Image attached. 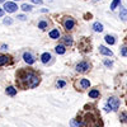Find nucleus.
<instances>
[{"label":"nucleus","instance_id":"nucleus-1","mask_svg":"<svg viewBox=\"0 0 127 127\" xmlns=\"http://www.w3.org/2000/svg\"><path fill=\"white\" fill-rule=\"evenodd\" d=\"M19 84L23 88H36L39 84V78L33 71H22L19 74Z\"/></svg>","mask_w":127,"mask_h":127},{"label":"nucleus","instance_id":"nucleus-2","mask_svg":"<svg viewBox=\"0 0 127 127\" xmlns=\"http://www.w3.org/2000/svg\"><path fill=\"white\" fill-rule=\"evenodd\" d=\"M120 108V99L118 98H116V97H112L108 99L107 102V105H105V111H117Z\"/></svg>","mask_w":127,"mask_h":127},{"label":"nucleus","instance_id":"nucleus-3","mask_svg":"<svg viewBox=\"0 0 127 127\" xmlns=\"http://www.w3.org/2000/svg\"><path fill=\"white\" fill-rule=\"evenodd\" d=\"M89 69H90V64L87 62V61L79 62L76 65V71L78 72H87V71H89Z\"/></svg>","mask_w":127,"mask_h":127},{"label":"nucleus","instance_id":"nucleus-4","mask_svg":"<svg viewBox=\"0 0 127 127\" xmlns=\"http://www.w3.org/2000/svg\"><path fill=\"white\" fill-rule=\"evenodd\" d=\"M4 9L6 10L8 13H14V12H17L18 5L15 3H13V1H8V3L4 4Z\"/></svg>","mask_w":127,"mask_h":127},{"label":"nucleus","instance_id":"nucleus-5","mask_svg":"<svg viewBox=\"0 0 127 127\" xmlns=\"http://www.w3.org/2000/svg\"><path fill=\"white\" fill-rule=\"evenodd\" d=\"M74 27H75V20H74L72 18H66L65 20H64V28H65L66 31H71Z\"/></svg>","mask_w":127,"mask_h":127},{"label":"nucleus","instance_id":"nucleus-6","mask_svg":"<svg viewBox=\"0 0 127 127\" xmlns=\"http://www.w3.org/2000/svg\"><path fill=\"white\" fill-rule=\"evenodd\" d=\"M23 59H24V61L28 64V65H32V64H34V57L32 56L29 52H24V55H23Z\"/></svg>","mask_w":127,"mask_h":127},{"label":"nucleus","instance_id":"nucleus-7","mask_svg":"<svg viewBox=\"0 0 127 127\" xmlns=\"http://www.w3.org/2000/svg\"><path fill=\"white\" fill-rule=\"evenodd\" d=\"M99 51H100V54H103L105 56H112V51L104 46H99Z\"/></svg>","mask_w":127,"mask_h":127},{"label":"nucleus","instance_id":"nucleus-8","mask_svg":"<svg viewBox=\"0 0 127 127\" xmlns=\"http://www.w3.org/2000/svg\"><path fill=\"white\" fill-rule=\"evenodd\" d=\"M10 62V57L5 56V55H0V66H3L5 65V64Z\"/></svg>","mask_w":127,"mask_h":127},{"label":"nucleus","instance_id":"nucleus-9","mask_svg":"<svg viewBox=\"0 0 127 127\" xmlns=\"http://www.w3.org/2000/svg\"><path fill=\"white\" fill-rule=\"evenodd\" d=\"M55 51L57 52L59 55H64L66 52V48H65V46H62V45H59V46H56L55 47Z\"/></svg>","mask_w":127,"mask_h":127},{"label":"nucleus","instance_id":"nucleus-10","mask_svg":"<svg viewBox=\"0 0 127 127\" xmlns=\"http://www.w3.org/2000/svg\"><path fill=\"white\" fill-rule=\"evenodd\" d=\"M50 37H51L52 39H57V38L60 37V32H59V29H52V31L50 32Z\"/></svg>","mask_w":127,"mask_h":127},{"label":"nucleus","instance_id":"nucleus-11","mask_svg":"<svg viewBox=\"0 0 127 127\" xmlns=\"http://www.w3.org/2000/svg\"><path fill=\"white\" fill-rule=\"evenodd\" d=\"M50 60H51V55L48 54V52H45V54L41 56V61L43 62V64H47Z\"/></svg>","mask_w":127,"mask_h":127},{"label":"nucleus","instance_id":"nucleus-12","mask_svg":"<svg viewBox=\"0 0 127 127\" xmlns=\"http://www.w3.org/2000/svg\"><path fill=\"white\" fill-rule=\"evenodd\" d=\"M6 94L8 95H12V97H14V95L17 94V89L14 87H8L6 88Z\"/></svg>","mask_w":127,"mask_h":127},{"label":"nucleus","instance_id":"nucleus-13","mask_svg":"<svg viewBox=\"0 0 127 127\" xmlns=\"http://www.w3.org/2000/svg\"><path fill=\"white\" fill-rule=\"evenodd\" d=\"M71 125L72 126H79V127H84L87 123L84 122V121H81V120H79V121H76V120H72L71 121Z\"/></svg>","mask_w":127,"mask_h":127},{"label":"nucleus","instance_id":"nucleus-14","mask_svg":"<svg viewBox=\"0 0 127 127\" xmlns=\"http://www.w3.org/2000/svg\"><path fill=\"white\" fill-rule=\"evenodd\" d=\"M93 29H94L95 32H102V31H103V26H102L99 22H95V23L93 24Z\"/></svg>","mask_w":127,"mask_h":127},{"label":"nucleus","instance_id":"nucleus-15","mask_svg":"<svg viewBox=\"0 0 127 127\" xmlns=\"http://www.w3.org/2000/svg\"><path fill=\"white\" fill-rule=\"evenodd\" d=\"M120 18L123 20V22H125V20L127 19V10L125 9V8H121V13H120Z\"/></svg>","mask_w":127,"mask_h":127},{"label":"nucleus","instance_id":"nucleus-16","mask_svg":"<svg viewBox=\"0 0 127 127\" xmlns=\"http://www.w3.org/2000/svg\"><path fill=\"white\" fill-rule=\"evenodd\" d=\"M80 84H81V87H83L84 89H87V88H89V87H90V81H89L88 79H81Z\"/></svg>","mask_w":127,"mask_h":127},{"label":"nucleus","instance_id":"nucleus-17","mask_svg":"<svg viewBox=\"0 0 127 127\" xmlns=\"http://www.w3.org/2000/svg\"><path fill=\"white\" fill-rule=\"evenodd\" d=\"M89 97L90 98H98L99 97V90H95V89L94 90H90L89 92Z\"/></svg>","mask_w":127,"mask_h":127},{"label":"nucleus","instance_id":"nucleus-18","mask_svg":"<svg viewBox=\"0 0 127 127\" xmlns=\"http://www.w3.org/2000/svg\"><path fill=\"white\" fill-rule=\"evenodd\" d=\"M104 38H105V42H107L108 45H114L116 41H114V38H113L112 36H105Z\"/></svg>","mask_w":127,"mask_h":127},{"label":"nucleus","instance_id":"nucleus-19","mask_svg":"<svg viewBox=\"0 0 127 127\" xmlns=\"http://www.w3.org/2000/svg\"><path fill=\"white\" fill-rule=\"evenodd\" d=\"M64 42H65L66 45L71 46V45H72V38H71L70 36H65V37H64Z\"/></svg>","mask_w":127,"mask_h":127},{"label":"nucleus","instance_id":"nucleus-20","mask_svg":"<svg viewBox=\"0 0 127 127\" xmlns=\"http://www.w3.org/2000/svg\"><path fill=\"white\" fill-rule=\"evenodd\" d=\"M47 22H45V20H42V22H39L38 23V28H41V29H46L47 28Z\"/></svg>","mask_w":127,"mask_h":127},{"label":"nucleus","instance_id":"nucleus-21","mask_svg":"<svg viewBox=\"0 0 127 127\" xmlns=\"http://www.w3.org/2000/svg\"><path fill=\"white\" fill-rule=\"evenodd\" d=\"M120 1H121V0H113L112 4H111V9H112V10H114L116 8H117V5L120 4Z\"/></svg>","mask_w":127,"mask_h":127},{"label":"nucleus","instance_id":"nucleus-22","mask_svg":"<svg viewBox=\"0 0 127 127\" xmlns=\"http://www.w3.org/2000/svg\"><path fill=\"white\" fill-rule=\"evenodd\" d=\"M22 9L24 10V12H31V10H32V6L28 5V4H23V5H22Z\"/></svg>","mask_w":127,"mask_h":127},{"label":"nucleus","instance_id":"nucleus-23","mask_svg":"<svg viewBox=\"0 0 127 127\" xmlns=\"http://www.w3.org/2000/svg\"><path fill=\"white\" fill-rule=\"evenodd\" d=\"M121 55L122 56H127V46H125V47L121 48Z\"/></svg>","mask_w":127,"mask_h":127},{"label":"nucleus","instance_id":"nucleus-24","mask_svg":"<svg viewBox=\"0 0 127 127\" xmlns=\"http://www.w3.org/2000/svg\"><path fill=\"white\" fill-rule=\"evenodd\" d=\"M56 85H57L59 88H64V87L66 85V83H65V81H62V80H60V81H57V84H56Z\"/></svg>","mask_w":127,"mask_h":127},{"label":"nucleus","instance_id":"nucleus-25","mask_svg":"<svg viewBox=\"0 0 127 127\" xmlns=\"http://www.w3.org/2000/svg\"><path fill=\"white\" fill-rule=\"evenodd\" d=\"M120 118H121L122 122H127V113H122Z\"/></svg>","mask_w":127,"mask_h":127},{"label":"nucleus","instance_id":"nucleus-26","mask_svg":"<svg viewBox=\"0 0 127 127\" xmlns=\"http://www.w3.org/2000/svg\"><path fill=\"white\" fill-rule=\"evenodd\" d=\"M4 23H5V24H12L13 20L10 19V18H6V19H4Z\"/></svg>","mask_w":127,"mask_h":127},{"label":"nucleus","instance_id":"nucleus-27","mask_svg":"<svg viewBox=\"0 0 127 127\" xmlns=\"http://www.w3.org/2000/svg\"><path fill=\"white\" fill-rule=\"evenodd\" d=\"M104 64H105V66H112V61L105 60V61H104Z\"/></svg>","mask_w":127,"mask_h":127},{"label":"nucleus","instance_id":"nucleus-28","mask_svg":"<svg viewBox=\"0 0 127 127\" xmlns=\"http://www.w3.org/2000/svg\"><path fill=\"white\" fill-rule=\"evenodd\" d=\"M31 1L34 4H42V0H31Z\"/></svg>","mask_w":127,"mask_h":127},{"label":"nucleus","instance_id":"nucleus-29","mask_svg":"<svg viewBox=\"0 0 127 127\" xmlns=\"http://www.w3.org/2000/svg\"><path fill=\"white\" fill-rule=\"evenodd\" d=\"M18 18H19L20 20H26V15H18Z\"/></svg>","mask_w":127,"mask_h":127},{"label":"nucleus","instance_id":"nucleus-30","mask_svg":"<svg viewBox=\"0 0 127 127\" xmlns=\"http://www.w3.org/2000/svg\"><path fill=\"white\" fill-rule=\"evenodd\" d=\"M1 50H4V51L8 50V46H6V45H3V46H1Z\"/></svg>","mask_w":127,"mask_h":127},{"label":"nucleus","instance_id":"nucleus-31","mask_svg":"<svg viewBox=\"0 0 127 127\" xmlns=\"http://www.w3.org/2000/svg\"><path fill=\"white\" fill-rule=\"evenodd\" d=\"M3 14H4V10L0 8V17H3Z\"/></svg>","mask_w":127,"mask_h":127},{"label":"nucleus","instance_id":"nucleus-32","mask_svg":"<svg viewBox=\"0 0 127 127\" xmlns=\"http://www.w3.org/2000/svg\"><path fill=\"white\" fill-rule=\"evenodd\" d=\"M5 1V0H0V3H4Z\"/></svg>","mask_w":127,"mask_h":127},{"label":"nucleus","instance_id":"nucleus-33","mask_svg":"<svg viewBox=\"0 0 127 127\" xmlns=\"http://www.w3.org/2000/svg\"><path fill=\"white\" fill-rule=\"evenodd\" d=\"M95 127H99V126H95Z\"/></svg>","mask_w":127,"mask_h":127},{"label":"nucleus","instance_id":"nucleus-34","mask_svg":"<svg viewBox=\"0 0 127 127\" xmlns=\"http://www.w3.org/2000/svg\"><path fill=\"white\" fill-rule=\"evenodd\" d=\"M50 1H52V0H50Z\"/></svg>","mask_w":127,"mask_h":127},{"label":"nucleus","instance_id":"nucleus-35","mask_svg":"<svg viewBox=\"0 0 127 127\" xmlns=\"http://www.w3.org/2000/svg\"><path fill=\"white\" fill-rule=\"evenodd\" d=\"M14 1H17V0H14Z\"/></svg>","mask_w":127,"mask_h":127}]
</instances>
